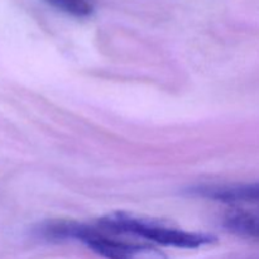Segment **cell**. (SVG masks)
I'll list each match as a JSON object with an SVG mask.
<instances>
[{
    "mask_svg": "<svg viewBox=\"0 0 259 259\" xmlns=\"http://www.w3.org/2000/svg\"><path fill=\"white\" fill-rule=\"evenodd\" d=\"M38 233L50 240H80L89 249L106 259H168L158 248L116 239L98 228L76 222L46 223L40 225Z\"/></svg>",
    "mask_w": 259,
    "mask_h": 259,
    "instance_id": "cell-1",
    "label": "cell"
},
{
    "mask_svg": "<svg viewBox=\"0 0 259 259\" xmlns=\"http://www.w3.org/2000/svg\"><path fill=\"white\" fill-rule=\"evenodd\" d=\"M96 228L111 234L134 235L156 244L184 249H197L217 242L214 235L177 229L125 212H114L101 218L96 224Z\"/></svg>",
    "mask_w": 259,
    "mask_h": 259,
    "instance_id": "cell-2",
    "label": "cell"
},
{
    "mask_svg": "<svg viewBox=\"0 0 259 259\" xmlns=\"http://www.w3.org/2000/svg\"><path fill=\"white\" fill-rule=\"evenodd\" d=\"M190 192L196 196L232 205L259 204V182L242 185H199Z\"/></svg>",
    "mask_w": 259,
    "mask_h": 259,
    "instance_id": "cell-3",
    "label": "cell"
},
{
    "mask_svg": "<svg viewBox=\"0 0 259 259\" xmlns=\"http://www.w3.org/2000/svg\"><path fill=\"white\" fill-rule=\"evenodd\" d=\"M223 224L237 237L259 243V204L234 205L224 215Z\"/></svg>",
    "mask_w": 259,
    "mask_h": 259,
    "instance_id": "cell-4",
    "label": "cell"
},
{
    "mask_svg": "<svg viewBox=\"0 0 259 259\" xmlns=\"http://www.w3.org/2000/svg\"><path fill=\"white\" fill-rule=\"evenodd\" d=\"M56 9L75 17H89L93 13V5L88 0H46Z\"/></svg>",
    "mask_w": 259,
    "mask_h": 259,
    "instance_id": "cell-5",
    "label": "cell"
}]
</instances>
